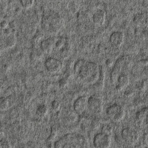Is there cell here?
<instances>
[{
    "mask_svg": "<svg viewBox=\"0 0 148 148\" xmlns=\"http://www.w3.org/2000/svg\"><path fill=\"white\" fill-rule=\"evenodd\" d=\"M63 25V20L57 12L50 11L44 14L42 19V29L50 34H55L60 30Z\"/></svg>",
    "mask_w": 148,
    "mask_h": 148,
    "instance_id": "cell-1",
    "label": "cell"
},
{
    "mask_svg": "<svg viewBox=\"0 0 148 148\" xmlns=\"http://www.w3.org/2000/svg\"><path fill=\"white\" fill-rule=\"evenodd\" d=\"M75 70L81 78L91 82L97 76L98 69L95 63L81 60L76 64Z\"/></svg>",
    "mask_w": 148,
    "mask_h": 148,
    "instance_id": "cell-2",
    "label": "cell"
},
{
    "mask_svg": "<svg viewBox=\"0 0 148 148\" xmlns=\"http://www.w3.org/2000/svg\"><path fill=\"white\" fill-rule=\"evenodd\" d=\"M107 114L113 121L119 122L124 118L125 111L121 105L115 103L107 109Z\"/></svg>",
    "mask_w": 148,
    "mask_h": 148,
    "instance_id": "cell-3",
    "label": "cell"
},
{
    "mask_svg": "<svg viewBox=\"0 0 148 148\" xmlns=\"http://www.w3.org/2000/svg\"><path fill=\"white\" fill-rule=\"evenodd\" d=\"M111 143L110 136L101 133L95 136L93 144L95 148H109Z\"/></svg>",
    "mask_w": 148,
    "mask_h": 148,
    "instance_id": "cell-4",
    "label": "cell"
},
{
    "mask_svg": "<svg viewBox=\"0 0 148 148\" xmlns=\"http://www.w3.org/2000/svg\"><path fill=\"white\" fill-rule=\"evenodd\" d=\"M121 136L126 142L130 144H134L139 139V135L137 132L130 128H126L122 130Z\"/></svg>",
    "mask_w": 148,
    "mask_h": 148,
    "instance_id": "cell-5",
    "label": "cell"
},
{
    "mask_svg": "<svg viewBox=\"0 0 148 148\" xmlns=\"http://www.w3.org/2000/svg\"><path fill=\"white\" fill-rule=\"evenodd\" d=\"M45 65L49 72L53 73L59 72L62 67V62L52 57L46 60Z\"/></svg>",
    "mask_w": 148,
    "mask_h": 148,
    "instance_id": "cell-6",
    "label": "cell"
},
{
    "mask_svg": "<svg viewBox=\"0 0 148 148\" xmlns=\"http://www.w3.org/2000/svg\"><path fill=\"white\" fill-rule=\"evenodd\" d=\"M124 34L122 32L116 31L113 32L110 36V42L113 47H120L124 41Z\"/></svg>",
    "mask_w": 148,
    "mask_h": 148,
    "instance_id": "cell-7",
    "label": "cell"
},
{
    "mask_svg": "<svg viewBox=\"0 0 148 148\" xmlns=\"http://www.w3.org/2000/svg\"><path fill=\"white\" fill-rule=\"evenodd\" d=\"M88 99L84 96L77 98L74 103V108L75 112L78 114H82L88 105Z\"/></svg>",
    "mask_w": 148,
    "mask_h": 148,
    "instance_id": "cell-8",
    "label": "cell"
},
{
    "mask_svg": "<svg viewBox=\"0 0 148 148\" xmlns=\"http://www.w3.org/2000/svg\"><path fill=\"white\" fill-rule=\"evenodd\" d=\"M88 105L90 109L94 111H98L101 108L102 101L101 99L98 97L92 96L88 99Z\"/></svg>",
    "mask_w": 148,
    "mask_h": 148,
    "instance_id": "cell-9",
    "label": "cell"
},
{
    "mask_svg": "<svg viewBox=\"0 0 148 148\" xmlns=\"http://www.w3.org/2000/svg\"><path fill=\"white\" fill-rule=\"evenodd\" d=\"M116 82H117L116 89L119 90H122L128 85L129 77L127 74L122 73L118 77Z\"/></svg>",
    "mask_w": 148,
    "mask_h": 148,
    "instance_id": "cell-10",
    "label": "cell"
},
{
    "mask_svg": "<svg viewBox=\"0 0 148 148\" xmlns=\"http://www.w3.org/2000/svg\"><path fill=\"white\" fill-rule=\"evenodd\" d=\"M106 14L102 10H98L93 15V21L95 24L101 25L105 22Z\"/></svg>",
    "mask_w": 148,
    "mask_h": 148,
    "instance_id": "cell-11",
    "label": "cell"
},
{
    "mask_svg": "<svg viewBox=\"0 0 148 148\" xmlns=\"http://www.w3.org/2000/svg\"><path fill=\"white\" fill-rule=\"evenodd\" d=\"M54 42V40L51 38H49L43 41L41 44L42 50L46 53H49L52 50Z\"/></svg>",
    "mask_w": 148,
    "mask_h": 148,
    "instance_id": "cell-12",
    "label": "cell"
},
{
    "mask_svg": "<svg viewBox=\"0 0 148 148\" xmlns=\"http://www.w3.org/2000/svg\"><path fill=\"white\" fill-rule=\"evenodd\" d=\"M148 112V109L147 108H144L142 110L138 112L136 114V118L137 120L139 121L145 120Z\"/></svg>",
    "mask_w": 148,
    "mask_h": 148,
    "instance_id": "cell-13",
    "label": "cell"
},
{
    "mask_svg": "<svg viewBox=\"0 0 148 148\" xmlns=\"http://www.w3.org/2000/svg\"><path fill=\"white\" fill-rule=\"evenodd\" d=\"M48 112L47 106L42 105L38 108L37 110V114L40 117H43L47 115Z\"/></svg>",
    "mask_w": 148,
    "mask_h": 148,
    "instance_id": "cell-14",
    "label": "cell"
},
{
    "mask_svg": "<svg viewBox=\"0 0 148 148\" xmlns=\"http://www.w3.org/2000/svg\"><path fill=\"white\" fill-rule=\"evenodd\" d=\"M34 0H20V3L23 8L28 9L34 4Z\"/></svg>",
    "mask_w": 148,
    "mask_h": 148,
    "instance_id": "cell-15",
    "label": "cell"
},
{
    "mask_svg": "<svg viewBox=\"0 0 148 148\" xmlns=\"http://www.w3.org/2000/svg\"><path fill=\"white\" fill-rule=\"evenodd\" d=\"M112 128L111 126L108 125L103 126L101 129V133L104 134L110 135L112 132Z\"/></svg>",
    "mask_w": 148,
    "mask_h": 148,
    "instance_id": "cell-16",
    "label": "cell"
},
{
    "mask_svg": "<svg viewBox=\"0 0 148 148\" xmlns=\"http://www.w3.org/2000/svg\"><path fill=\"white\" fill-rule=\"evenodd\" d=\"M10 143L6 139H3L0 140V148H11Z\"/></svg>",
    "mask_w": 148,
    "mask_h": 148,
    "instance_id": "cell-17",
    "label": "cell"
},
{
    "mask_svg": "<svg viewBox=\"0 0 148 148\" xmlns=\"http://www.w3.org/2000/svg\"><path fill=\"white\" fill-rule=\"evenodd\" d=\"M52 108L53 109L57 110L60 107V104L57 101H54L52 103Z\"/></svg>",
    "mask_w": 148,
    "mask_h": 148,
    "instance_id": "cell-18",
    "label": "cell"
},
{
    "mask_svg": "<svg viewBox=\"0 0 148 148\" xmlns=\"http://www.w3.org/2000/svg\"><path fill=\"white\" fill-rule=\"evenodd\" d=\"M8 23L7 21H3L1 22V27L3 28H4L8 26Z\"/></svg>",
    "mask_w": 148,
    "mask_h": 148,
    "instance_id": "cell-19",
    "label": "cell"
},
{
    "mask_svg": "<svg viewBox=\"0 0 148 148\" xmlns=\"http://www.w3.org/2000/svg\"><path fill=\"white\" fill-rule=\"evenodd\" d=\"M61 144L60 141H56L55 143V148H61Z\"/></svg>",
    "mask_w": 148,
    "mask_h": 148,
    "instance_id": "cell-20",
    "label": "cell"
},
{
    "mask_svg": "<svg viewBox=\"0 0 148 148\" xmlns=\"http://www.w3.org/2000/svg\"><path fill=\"white\" fill-rule=\"evenodd\" d=\"M145 122H146V124L148 125V112L147 116H146V118H145Z\"/></svg>",
    "mask_w": 148,
    "mask_h": 148,
    "instance_id": "cell-21",
    "label": "cell"
},
{
    "mask_svg": "<svg viewBox=\"0 0 148 148\" xmlns=\"http://www.w3.org/2000/svg\"><path fill=\"white\" fill-rule=\"evenodd\" d=\"M1 0H0V2H1Z\"/></svg>",
    "mask_w": 148,
    "mask_h": 148,
    "instance_id": "cell-22",
    "label": "cell"
}]
</instances>
